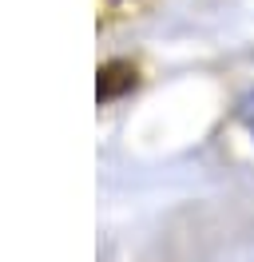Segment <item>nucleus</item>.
I'll return each instance as SVG.
<instances>
[{
	"label": "nucleus",
	"mask_w": 254,
	"mask_h": 262,
	"mask_svg": "<svg viewBox=\"0 0 254 262\" xmlns=\"http://www.w3.org/2000/svg\"><path fill=\"white\" fill-rule=\"evenodd\" d=\"M135 88H139L135 64H127V60H108V64H99V80H95V99H99V103H111V99L127 96V92H135Z\"/></svg>",
	"instance_id": "f257e3e1"
}]
</instances>
